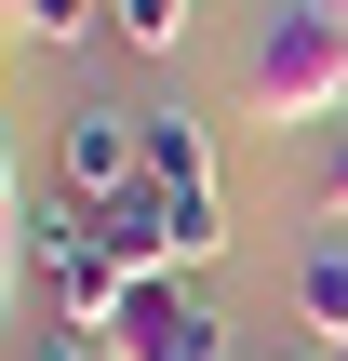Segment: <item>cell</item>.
Masks as SVG:
<instances>
[{
	"label": "cell",
	"mask_w": 348,
	"mask_h": 361,
	"mask_svg": "<svg viewBox=\"0 0 348 361\" xmlns=\"http://www.w3.org/2000/svg\"><path fill=\"white\" fill-rule=\"evenodd\" d=\"M322 13H348V0H322Z\"/></svg>",
	"instance_id": "13"
},
{
	"label": "cell",
	"mask_w": 348,
	"mask_h": 361,
	"mask_svg": "<svg viewBox=\"0 0 348 361\" xmlns=\"http://www.w3.org/2000/svg\"><path fill=\"white\" fill-rule=\"evenodd\" d=\"M80 241H94L121 281H174V241H161V188H134V201H94V214H80Z\"/></svg>",
	"instance_id": "4"
},
{
	"label": "cell",
	"mask_w": 348,
	"mask_h": 361,
	"mask_svg": "<svg viewBox=\"0 0 348 361\" xmlns=\"http://www.w3.org/2000/svg\"><path fill=\"white\" fill-rule=\"evenodd\" d=\"M134 134H148V188H215V121L201 107H134Z\"/></svg>",
	"instance_id": "5"
},
{
	"label": "cell",
	"mask_w": 348,
	"mask_h": 361,
	"mask_svg": "<svg viewBox=\"0 0 348 361\" xmlns=\"http://www.w3.org/2000/svg\"><path fill=\"white\" fill-rule=\"evenodd\" d=\"M107 27H121V40H134V54H174V40H188V0H121V13H107Z\"/></svg>",
	"instance_id": "9"
},
{
	"label": "cell",
	"mask_w": 348,
	"mask_h": 361,
	"mask_svg": "<svg viewBox=\"0 0 348 361\" xmlns=\"http://www.w3.org/2000/svg\"><path fill=\"white\" fill-rule=\"evenodd\" d=\"M40 361H107V335H67V322H54V335H40Z\"/></svg>",
	"instance_id": "11"
},
{
	"label": "cell",
	"mask_w": 348,
	"mask_h": 361,
	"mask_svg": "<svg viewBox=\"0 0 348 361\" xmlns=\"http://www.w3.org/2000/svg\"><path fill=\"white\" fill-rule=\"evenodd\" d=\"M308 201H322V214H348V121L322 134V161H308Z\"/></svg>",
	"instance_id": "10"
},
{
	"label": "cell",
	"mask_w": 348,
	"mask_h": 361,
	"mask_svg": "<svg viewBox=\"0 0 348 361\" xmlns=\"http://www.w3.org/2000/svg\"><path fill=\"white\" fill-rule=\"evenodd\" d=\"M54 188L94 214V201H134L148 188V134H134V107H67V134H54Z\"/></svg>",
	"instance_id": "3"
},
{
	"label": "cell",
	"mask_w": 348,
	"mask_h": 361,
	"mask_svg": "<svg viewBox=\"0 0 348 361\" xmlns=\"http://www.w3.org/2000/svg\"><path fill=\"white\" fill-rule=\"evenodd\" d=\"M241 361H295V348H241Z\"/></svg>",
	"instance_id": "12"
},
{
	"label": "cell",
	"mask_w": 348,
	"mask_h": 361,
	"mask_svg": "<svg viewBox=\"0 0 348 361\" xmlns=\"http://www.w3.org/2000/svg\"><path fill=\"white\" fill-rule=\"evenodd\" d=\"M107 13H121V0H107Z\"/></svg>",
	"instance_id": "14"
},
{
	"label": "cell",
	"mask_w": 348,
	"mask_h": 361,
	"mask_svg": "<svg viewBox=\"0 0 348 361\" xmlns=\"http://www.w3.org/2000/svg\"><path fill=\"white\" fill-rule=\"evenodd\" d=\"M161 241H174V281L215 268V255H228V201H215V188H188V201L161 188Z\"/></svg>",
	"instance_id": "7"
},
{
	"label": "cell",
	"mask_w": 348,
	"mask_h": 361,
	"mask_svg": "<svg viewBox=\"0 0 348 361\" xmlns=\"http://www.w3.org/2000/svg\"><path fill=\"white\" fill-rule=\"evenodd\" d=\"M0 27H27V40H54V54H67V40H94V27H107V0H0Z\"/></svg>",
	"instance_id": "8"
},
{
	"label": "cell",
	"mask_w": 348,
	"mask_h": 361,
	"mask_svg": "<svg viewBox=\"0 0 348 361\" xmlns=\"http://www.w3.org/2000/svg\"><path fill=\"white\" fill-rule=\"evenodd\" d=\"M255 107L268 121H335L348 107V13L295 0V13L255 27Z\"/></svg>",
	"instance_id": "1"
},
{
	"label": "cell",
	"mask_w": 348,
	"mask_h": 361,
	"mask_svg": "<svg viewBox=\"0 0 348 361\" xmlns=\"http://www.w3.org/2000/svg\"><path fill=\"white\" fill-rule=\"evenodd\" d=\"M295 322L322 335V361L348 348V241H322V255H295Z\"/></svg>",
	"instance_id": "6"
},
{
	"label": "cell",
	"mask_w": 348,
	"mask_h": 361,
	"mask_svg": "<svg viewBox=\"0 0 348 361\" xmlns=\"http://www.w3.org/2000/svg\"><path fill=\"white\" fill-rule=\"evenodd\" d=\"M335 361H348V348H335Z\"/></svg>",
	"instance_id": "15"
},
{
	"label": "cell",
	"mask_w": 348,
	"mask_h": 361,
	"mask_svg": "<svg viewBox=\"0 0 348 361\" xmlns=\"http://www.w3.org/2000/svg\"><path fill=\"white\" fill-rule=\"evenodd\" d=\"M107 361H241V335H228L188 281H134L121 322H107Z\"/></svg>",
	"instance_id": "2"
}]
</instances>
